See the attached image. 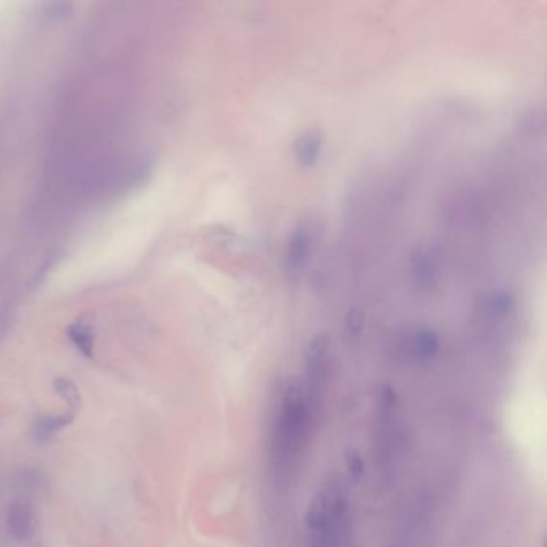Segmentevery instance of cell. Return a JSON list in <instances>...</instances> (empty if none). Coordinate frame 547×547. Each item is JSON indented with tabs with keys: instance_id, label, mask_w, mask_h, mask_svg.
Segmentation results:
<instances>
[{
	"instance_id": "5b68a950",
	"label": "cell",
	"mask_w": 547,
	"mask_h": 547,
	"mask_svg": "<svg viewBox=\"0 0 547 547\" xmlns=\"http://www.w3.org/2000/svg\"><path fill=\"white\" fill-rule=\"evenodd\" d=\"M345 462H347V469H349L351 479L359 480L363 477V474H365V462H363V458L359 456L357 450L351 448V450L345 453Z\"/></svg>"
},
{
	"instance_id": "7a4b0ae2",
	"label": "cell",
	"mask_w": 547,
	"mask_h": 547,
	"mask_svg": "<svg viewBox=\"0 0 547 547\" xmlns=\"http://www.w3.org/2000/svg\"><path fill=\"white\" fill-rule=\"evenodd\" d=\"M74 420V412H61V414H47L37 418L33 426V438L37 445L49 443L60 434L63 428H69Z\"/></svg>"
},
{
	"instance_id": "3957f363",
	"label": "cell",
	"mask_w": 547,
	"mask_h": 547,
	"mask_svg": "<svg viewBox=\"0 0 547 547\" xmlns=\"http://www.w3.org/2000/svg\"><path fill=\"white\" fill-rule=\"evenodd\" d=\"M53 389H55V392H57V395L60 397L63 402L68 403L71 410L81 408L82 397H81V392H79L77 385L73 381H69L66 377H57L53 381Z\"/></svg>"
},
{
	"instance_id": "277c9868",
	"label": "cell",
	"mask_w": 547,
	"mask_h": 547,
	"mask_svg": "<svg viewBox=\"0 0 547 547\" xmlns=\"http://www.w3.org/2000/svg\"><path fill=\"white\" fill-rule=\"evenodd\" d=\"M69 337L82 355H86L89 358L94 355V331L90 326L81 323V325L71 327Z\"/></svg>"
},
{
	"instance_id": "6da1fadb",
	"label": "cell",
	"mask_w": 547,
	"mask_h": 547,
	"mask_svg": "<svg viewBox=\"0 0 547 547\" xmlns=\"http://www.w3.org/2000/svg\"><path fill=\"white\" fill-rule=\"evenodd\" d=\"M10 535L17 541L31 538L37 527V513L35 505L26 499H18L10 505L9 519Z\"/></svg>"
}]
</instances>
